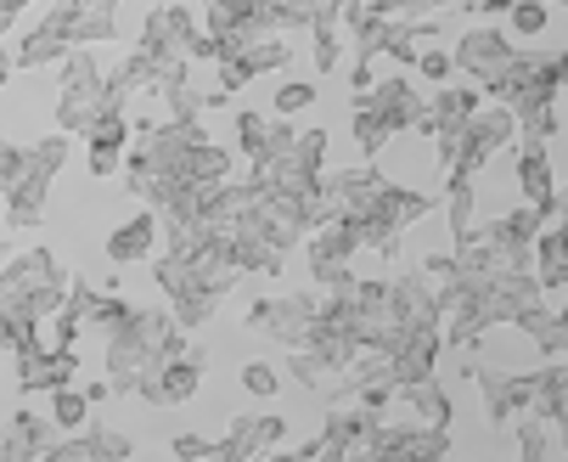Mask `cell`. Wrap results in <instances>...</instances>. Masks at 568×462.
<instances>
[{
    "instance_id": "cell-31",
    "label": "cell",
    "mask_w": 568,
    "mask_h": 462,
    "mask_svg": "<svg viewBox=\"0 0 568 462\" xmlns=\"http://www.w3.org/2000/svg\"><path fill=\"white\" fill-rule=\"evenodd\" d=\"M513 434H518V456H529V462L551 456V418H540V412H524V418L513 423Z\"/></svg>"
},
{
    "instance_id": "cell-14",
    "label": "cell",
    "mask_w": 568,
    "mask_h": 462,
    "mask_svg": "<svg viewBox=\"0 0 568 462\" xmlns=\"http://www.w3.org/2000/svg\"><path fill=\"white\" fill-rule=\"evenodd\" d=\"M377 429H383V412H366L361 401H349V406H333L327 412L321 440H327V456L338 462V456H366V445H372Z\"/></svg>"
},
{
    "instance_id": "cell-25",
    "label": "cell",
    "mask_w": 568,
    "mask_h": 462,
    "mask_svg": "<svg viewBox=\"0 0 568 462\" xmlns=\"http://www.w3.org/2000/svg\"><path fill=\"white\" fill-rule=\"evenodd\" d=\"M399 401L412 406V418H417V423L450 429V395H445V383H439V378H417V383H405Z\"/></svg>"
},
{
    "instance_id": "cell-28",
    "label": "cell",
    "mask_w": 568,
    "mask_h": 462,
    "mask_svg": "<svg viewBox=\"0 0 568 462\" xmlns=\"http://www.w3.org/2000/svg\"><path fill=\"white\" fill-rule=\"evenodd\" d=\"M220 299H225V293H214V288H197V293H181V299H170V311H175V322H181L186 333H197V328H209V322H214Z\"/></svg>"
},
{
    "instance_id": "cell-3",
    "label": "cell",
    "mask_w": 568,
    "mask_h": 462,
    "mask_svg": "<svg viewBox=\"0 0 568 462\" xmlns=\"http://www.w3.org/2000/svg\"><path fill=\"white\" fill-rule=\"evenodd\" d=\"M57 68H62L57 73V130L73 135V141H85V130L97 124V113L113 102L108 97V73H102V62L91 51H79V46Z\"/></svg>"
},
{
    "instance_id": "cell-11",
    "label": "cell",
    "mask_w": 568,
    "mask_h": 462,
    "mask_svg": "<svg viewBox=\"0 0 568 462\" xmlns=\"http://www.w3.org/2000/svg\"><path fill=\"white\" fill-rule=\"evenodd\" d=\"M197 390H203V361H197L192 350L158 361V366L135 383V395H141L146 406H186V401H197Z\"/></svg>"
},
{
    "instance_id": "cell-18",
    "label": "cell",
    "mask_w": 568,
    "mask_h": 462,
    "mask_svg": "<svg viewBox=\"0 0 568 462\" xmlns=\"http://www.w3.org/2000/svg\"><path fill=\"white\" fill-rule=\"evenodd\" d=\"M377 113H388L394 119V130H417L423 119H428V97L405 80V73H383V80L372 86V97H366Z\"/></svg>"
},
{
    "instance_id": "cell-30",
    "label": "cell",
    "mask_w": 568,
    "mask_h": 462,
    "mask_svg": "<svg viewBox=\"0 0 568 462\" xmlns=\"http://www.w3.org/2000/svg\"><path fill=\"white\" fill-rule=\"evenodd\" d=\"M91 395L85 390H73V383H62V390H51V418H57V429L68 434V429H85V418H91Z\"/></svg>"
},
{
    "instance_id": "cell-35",
    "label": "cell",
    "mask_w": 568,
    "mask_h": 462,
    "mask_svg": "<svg viewBox=\"0 0 568 462\" xmlns=\"http://www.w3.org/2000/svg\"><path fill=\"white\" fill-rule=\"evenodd\" d=\"M546 7H551V0H518V7L507 12L513 34H518V40H535V34H546V18H551Z\"/></svg>"
},
{
    "instance_id": "cell-8",
    "label": "cell",
    "mask_w": 568,
    "mask_h": 462,
    "mask_svg": "<svg viewBox=\"0 0 568 462\" xmlns=\"http://www.w3.org/2000/svg\"><path fill=\"white\" fill-rule=\"evenodd\" d=\"M79 46V0H57V7L29 29V40H18V68H45V62H62L68 51Z\"/></svg>"
},
{
    "instance_id": "cell-44",
    "label": "cell",
    "mask_w": 568,
    "mask_h": 462,
    "mask_svg": "<svg viewBox=\"0 0 568 462\" xmlns=\"http://www.w3.org/2000/svg\"><path fill=\"white\" fill-rule=\"evenodd\" d=\"M557 86L568 91V51H557Z\"/></svg>"
},
{
    "instance_id": "cell-4",
    "label": "cell",
    "mask_w": 568,
    "mask_h": 462,
    "mask_svg": "<svg viewBox=\"0 0 568 462\" xmlns=\"http://www.w3.org/2000/svg\"><path fill=\"white\" fill-rule=\"evenodd\" d=\"M315 317H321V299L315 293H293V299H254L248 304V328L287 344V350H304L310 333H315Z\"/></svg>"
},
{
    "instance_id": "cell-7",
    "label": "cell",
    "mask_w": 568,
    "mask_h": 462,
    "mask_svg": "<svg viewBox=\"0 0 568 462\" xmlns=\"http://www.w3.org/2000/svg\"><path fill=\"white\" fill-rule=\"evenodd\" d=\"M513 40L496 29V23H478V29H467L462 40H456V73H467V80L484 91V97H490V86L501 80V73H507V62H513Z\"/></svg>"
},
{
    "instance_id": "cell-26",
    "label": "cell",
    "mask_w": 568,
    "mask_h": 462,
    "mask_svg": "<svg viewBox=\"0 0 568 462\" xmlns=\"http://www.w3.org/2000/svg\"><path fill=\"white\" fill-rule=\"evenodd\" d=\"M349 135H355V147H361V159H377V152H383V147H388L399 130H394V119H388V113H377L372 102H355Z\"/></svg>"
},
{
    "instance_id": "cell-24",
    "label": "cell",
    "mask_w": 568,
    "mask_h": 462,
    "mask_svg": "<svg viewBox=\"0 0 568 462\" xmlns=\"http://www.w3.org/2000/svg\"><path fill=\"white\" fill-rule=\"evenodd\" d=\"M445 220H450L456 243H467L478 231V181L473 175H445Z\"/></svg>"
},
{
    "instance_id": "cell-46",
    "label": "cell",
    "mask_w": 568,
    "mask_h": 462,
    "mask_svg": "<svg viewBox=\"0 0 568 462\" xmlns=\"http://www.w3.org/2000/svg\"><path fill=\"white\" fill-rule=\"evenodd\" d=\"M557 7H568V0H557Z\"/></svg>"
},
{
    "instance_id": "cell-34",
    "label": "cell",
    "mask_w": 568,
    "mask_h": 462,
    "mask_svg": "<svg viewBox=\"0 0 568 462\" xmlns=\"http://www.w3.org/2000/svg\"><path fill=\"white\" fill-rule=\"evenodd\" d=\"M310 40H315V73H338L344 68V29L338 23H321V29H310Z\"/></svg>"
},
{
    "instance_id": "cell-6",
    "label": "cell",
    "mask_w": 568,
    "mask_h": 462,
    "mask_svg": "<svg viewBox=\"0 0 568 462\" xmlns=\"http://www.w3.org/2000/svg\"><path fill=\"white\" fill-rule=\"evenodd\" d=\"M450 429H434V423H388L383 418V429L372 434V445H366V456L372 462H439V456H450Z\"/></svg>"
},
{
    "instance_id": "cell-32",
    "label": "cell",
    "mask_w": 568,
    "mask_h": 462,
    "mask_svg": "<svg viewBox=\"0 0 568 462\" xmlns=\"http://www.w3.org/2000/svg\"><path fill=\"white\" fill-rule=\"evenodd\" d=\"M130 317H135V304H130L124 293H97V299H91V311H85V328L113 333V328H124Z\"/></svg>"
},
{
    "instance_id": "cell-20",
    "label": "cell",
    "mask_w": 568,
    "mask_h": 462,
    "mask_svg": "<svg viewBox=\"0 0 568 462\" xmlns=\"http://www.w3.org/2000/svg\"><path fill=\"white\" fill-rule=\"evenodd\" d=\"M513 175H518L524 203H535L540 214H551V203H557V175H551L546 147H513Z\"/></svg>"
},
{
    "instance_id": "cell-9",
    "label": "cell",
    "mask_w": 568,
    "mask_h": 462,
    "mask_svg": "<svg viewBox=\"0 0 568 462\" xmlns=\"http://www.w3.org/2000/svg\"><path fill=\"white\" fill-rule=\"evenodd\" d=\"M540 225H546V214H540L535 203H518V209H507V214H496V220H484V225H478V238L490 243L507 265H535Z\"/></svg>"
},
{
    "instance_id": "cell-5",
    "label": "cell",
    "mask_w": 568,
    "mask_h": 462,
    "mask_svg": "<svg viewBox=\"0 0 568 462\" xmlns=\"http://www.w3.org/2000/svg\"><path fill=\"white\" fill-rule=\"evenodd\" d=\"M197 40H203V23L192 18L186 0H164V7H152L146 23H141V51L158 57V62H186Z\"/></svg>"
},
{
    "instance_id": "cell-40",
    "label": "cell",
    "mask_w": 568,
    "mask_h": 462,
    "mask_svg": "<svg viewBox=\"0 0 568 462\" xmlns=\"http://www.w3.org/2000/svg\"><path fill=\"white\" fill-rule=\"evenodd\" d=\"M18 164H23V147H18V141H7V135H0V192H7V187H12V175H18Z\"/></svg>"
},
{
    "instance_id": "cell-22",
    "label": "cell",
    "mask_w": 568,
    "mask_h": 462,
    "mask_svg": "<svg viewBox=\"0 0 568 462\" xmlns=\"http://www.w3.org/2000/svg\"><path fill=\"white\" fill-rule=\"evenodd\" d=\"M535 277H540L546 299H551V293H568V231H562L557 220H546V225H540V243H535Z\"/></svg>"
},
{
    "instance_id": "cell-17",
    "label": "cell",
    "mask_w": 568,
    "mask_h": 462,
    "mask_svg": "<svg viewBox=\"0 0 568 462\" xmlns=\"http://www.w3.org/2000/svg\"><path fill=\"white\" fill-rule=\"evenodd\" d=\"M57 445V418H34L29 406L0 423V462H29Z\"/></svg>"
},
{
    "instance_id": "cell-39",
    "label": "cell",
    "mask_w": 568,
    "mask_h": 462,
    "mask_svg": "<svg viewBox=\"0 0 568 462\" xmlns=\"http://www.w3.org/2000/svg\"><path fill=\"white\" fill-rule=\"evenodd\" d=\"M170 451H175L181 462H203V456H214V440H209V434H175Z\"/></svg>"
},
{
    "instance_id": "cell-43",
    "label": "cell",
    "mask_w": 568,
    "mask_h": 462,
    "mask_svg": "<svg viewBox=\"0 0 568 462\" xmlns=\"http://www.w3.org/2000/svg\"><path fill=\"white\" fill-rule=\"evenodd\" d=\"M546 220H557L562 231H568V187H557V203H551V214Z\"/></svg>"
},
{
    "instance_id": "cell-13",
    "label": "cell",
    "mask_w": 568,
    "mask_h": 462,
    "mask_svg": "<svg viewBox=\"0 0 568 462\" xmlns=\"http://www.w3.org/2000/svg\"><path fill=\"white\" fill-rule=\"evenodd\" d=\"M124 456H135L124 429H68L45 451V462H124Z\"/></svg>"
},
{
    "instance_id": "cell-19",
    "label": "cell",
    "mask_w": 568,
    "mask_h": 462,
    "mask_svg": "<svg viewBox=\"0 0 568 462\" xmlns=\"http://www.w3.org/2000/svg\"><path fill=\"white\" fill-rule=\"evenodd\" d=\"M158 209H141V214H130V220H119L113 231H108V260L113 265H146L152 260V249H158Z\"/></svg>"
},
{
    "instance_id": "cell-37",
    "label": "cell",
    "mask_w": 568,
    "mask_h": 462,
    "mask_svg": "<svg viewBox=\"0 0 568 462\" xmlns=\"http://www.w3.org/2000/svg\"><path fill=\"white\" fill-rule=\"evenodd\" d=\"M417 73H423L428 86H445L450 73H456V57H450V51H439V46H423V57H417Z\"/></svg>"
},
{
    "instance_id": "cell-29",
    "label": "cell",
    "mask_w": 568,
    "mask_h": 462,
    "mask_svg": "<svg viewBox=\"0 0 568 462\" xmlns=\"http://www.w3.org/2000/svg\"><path fill=\"white\" fill-rule=\"evenodd\" d=\"M236 147H242V159H248V164H260L271 152V119L254 113V108H242L236 113Z\"/></svg>"
},
{
    "instance_id": "cell-21",
    "label": "cell",
    "mask_w": 568,
    "mask_h": 462,
    "mask_svg": "<svg viewBox=\"0 0 568 462\" xmlns=\"http://www.w3.org/2000/svg\"><path fill=\"white\" fill-rule=\"evenodd\" d=\"M535 412L551 418V429H557L562 445H568V355H557V361H546V366L535 372Z\"/></svg>"
},
{
    "instance_id": "cell-27",
    "label": "cell",
    "mask_w": 568,
    "mask_h": 462,
    "mask_svg": "<svg viewBox=\"0 0 568 462\" xmlns=\"http://www.w3.org/2000/svg\"><path fill=\"white\" fill-rule=\"evenodd\" d=\"M242 62H248L254 80H260V73H276V68H287V62H293V40H287V34H260V40H248Z\"/></svg>"
},
{
    "instance_id": "cell-41",
    "label": "cell",
    "mask_w": 568,
    "mask_h": 462,
    "mask_svg": "<svg viewBox=\"0 0 568 462\" xmlns=\"http://www.w3.org/2000/svg\"><path fill=\"white\" fill-rule=\"evenodd\" d=\"M518 0H467V12H490V18H507Z\"/></svg>"
},
{
    "instance_id": "cell-10",
    "label": "cell",
    "mask_w": 568,
    "mask_h": 462,
    "mask_svg": "<svg viewBox=\"0 0 568 462\" xmlns=\"http://www.w3.org/2000/svg\"><path fill=\"white\" fill-rule=\"evenodd\" d=\"M484 412H490L496 429H513L524 412H535V372H496V366H478L473 372Z\"/></svg>"
},
{
    "instance_id": "cell-33",
    "label": "cell",
    "mask_w": 568,
    "mask_h": 462,
    "mask_svg": "<svg viewBox=\"0 0 568 462\" xmlns=\"http://www.w3.org/2000/svg\"><path fill=\"white\" fill-rule=\"evenodd\" d=\"M524 339H535V350L557 361V355H568V317H562V311H546V317H540Z\"/></svg>"
},
{
    "instance_id": "cell-15",
    "label": "cell",
    "mask_w": 568,
    "mask_h": 462,
    "mask_svg": "<svg viewBox=\"0 0 568 462\" xmlns=\"http://www.w3.org/2000/svg\"><path fill=\"white\" fill-rule=\"evenodd\" d=\"M18 361V390L23 395H51V390H62V383H73V372H79V355L73 350H23V355H12Z\"/></svg>"
},
{
    "instance_id": "cell-12",
    "label": "cell",
    "mask_w": 568,
    "mask_h": 462,
    "mask_svg": "<svg viewBox=\"0 0 568 462\" xmlns=\"http://www.w3.org/2000/svg\"><path fill=\"white\" fill-rule=\"evenodd\" d=\"M130 135H135V124L124 119V102H108L102 113H97V124L85 130V152H91V175H119V159L130 152Z\"/></svg>"
},
{
    "instance_id": "cell-36",
    "label": "cell",
    "mask_w": 568,
    "mask_h": 462,
    "mask_svg": "<svg viewBox=\"0 0 568 462\" xmlns=\"http://www.w3.org/2000/svg\"><path fill=\"white\" fill-rule=\"evenodd\" d=\"M236 378H242V390H248L254 401H271V395L282 390V372H276V366H265V361H248Z\"/></svg>"
},
{
    "instance_id": "cell-42",
    "label": "cell",
    "mask_w": 568,
    "mask_h": 462,
    "mask_svg": "<svg viewBox=\"0 0 568 462\" xmlns=\"http://www.w3.org/2000/svg\"><path fill=\"white\" fill-rule=\"evenodd\" d=\"M18 18H23V7H12V0H0V34H12V29H18Z\"/></svg>"
},
{
    "instance_id": "cell-45",
    "label": "cell",
    "mask_w": 568,
    "mask_h": 462,
    "mask_svg": "<svg viewBox=\"0 0 568 462\" xmlns=\"http://www.w3.org/2000/svg\"><path fill=\"white\" fill-rule=\"evenodd\" d=\"M12 62H18L12 51H0V86H7V73H12Z\"/></svg>"
},
{
    "instance_id": "cell-23",
    "label": "cell",
    "mask_w": 568,
    "mask_h": 462,
    "mask_svg": "<svg viewBox=\"0 0 568 462\" xmlns=\"http://www.w3.org/2000/svg\"><path fill=\"white\" fill-rule=\"evenodd\" d=\"M478 86H434V102H428V119L417 124L423 135H434V124H467L478 113Z\"/></svg>"
},
{
    "instance_id": "cell-1",
    "label": "cell",
    "mask_w": 568,
    "mask_h": 462,
    "mask_svg": "<svg viewBox=\"0 0 568 462\" xmlns=\"http://www.w3.org/2000/svg\"><path fill=\"white\" fill-rule=\"evenodd\" d=\"M68 271L57 265L51 249H23L0 265V311H23L34 322H51L68 304Z\"/></svg>"
},
{
    "instance_id": "cell-38",
    "label": "cell",
    "mask_w": 568,
    "mask_h": 462,
    "mask_svg": "<svg viewBox=\"0 0 568 462\" xmlns=\"http://www.w3.org/2000/svg\"><path fill=\"white\" fill-rule=\"evenodd\" d=\"M315 97H321V91L304 86V80H298V86H282V91H276V113H282V119H298L304 108H315Z\"/></svg>"
},
{
    "instance_id": "cell-16",
    "label": "cell",
    "mask_w": 568,
    "mask_h": 462,
    "mask_svg": "<svg viewBox=\"0 0 568 462\" xmlns=\"http://www.w3.org/2000/svg\"><path fill=\"white\" fill-rule=\"evenodd\" d=\"M287 440V418L276 412H260V418H236L225 440H214V462H231V456H265L271 445Z\"/></svg>"
},
{
    "instance_id": "cell-2",
    "label": "cell",
    "mask_w": 568,
    "mask_h": 462,
    "mask_svg": "<svg viewBox=\"0 0 568 462\" xmlns=\"http://www.w3.org/2000/svg\"><path fill=\"white\" fill-rule=\"evenodd\" d=\"M68 147H73V135H62V130L45 135V141H34V147H23V164H18L12 187L0 192V198H7V225H12V231L40 225L45 198H51V181H57V170L68 164Z\"/></svg>"
}]
</instances>
